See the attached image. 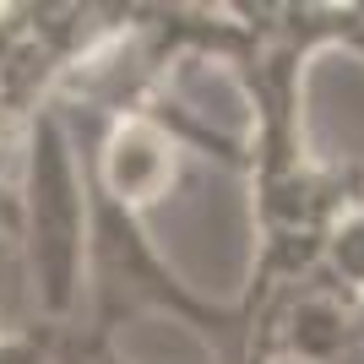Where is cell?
I'll use <instances>...</instances> for the list:
<instances>
[{"label":"cell","instance_id":"1","mask_svg":"<svg viewBox=\"0 0 364 364\" xmlns=\"http://www.w3.org/2000/svg\"><path fill=\"white\" fill-rule=\"evenodd\" d=\"M168 136L158 131L152 120H131L120 125L114 136H109V152H104V174H109V196L125 201V207H136V201H152L158 196V185L168 180Z\"/></svg>","mask_w":364,"mask_h":364}]
</instances>
